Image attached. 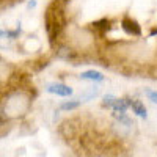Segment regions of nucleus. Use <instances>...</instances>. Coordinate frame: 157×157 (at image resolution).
Wrapping results in <instances>:
<instances>
[{
  "label": "nucleus",
  "mask_w": 157,
  "mask_h": 157,
  "mask_svg": "<svg viewBox=\"0 0 157 157\" xmlns=\"http://www.w3.org/2000/svg\"><path fill=\"white\" fill-rule=\"evenodd\" d=\"M78 105H80V101H72V102H64V104H61L60 109H61V110H74V109H77Z\"/></svg>",
  "instance_id": "nucleus-7"
},
{
  "label": "nucleus",
  "mask_w": 157,
  "mask_h": 157,
  "mask_svg": "<svg viewBox=\"0 0 157 157\" xmlns=\"http://www.w3.org/2000/svg\"><path fill=\"white\" fill-rule=\"evenodd\" d=\"M129 102V107H132V110L140 116V118H146V109H145V105L140 102V101H127Z\"/></svg>",
  "instance_id": "nucleus-5"
},
{
  "label": "nucleus",
  "mask_w": 157,
  "mask_h": 157,
  "mask_svg": "<svg viewBox=\"0 0 157 157\" xmlns=\"http://www.w3.org/2000/svg\"><path fill=\"white\" fill-rule=\"evenodd\" d=\"M104 105L105 107H112L116 113H126L127 107H129V102L124 99H116L113 96H105L104 98Z\"/></svg>",
  "instance_id": "nucleus-2"
},
{
  "label": "nucleus",
  "mask_w": 157,
  "mask_h": 157,
  "mask_svg": "<svg viewBox=\"0 0 157 157\" xmlns=\"http://www.w3.org/2000/svg\"><path fill=\"white\" fill-rule=\"evenodd\" d=\"M146 96L149 98V101H152L154 104H157V91H152V90H146Z\"/></svg>",
  "instance_id": "nucleus-8"
},
{
  "label": "nucleus",
  "mask_w": 157,
  "mask_h": 157,
  "mask_svg": "<svg viewBox=\"0 0 157 157\" xmlns=\"http://www.w3.org/2000/svg\"><path fill=\"white\" fill-rule=\"evenodd\" d=\"M46 90L49 91V93H52V94L63 96V98L72 94V88L68 86V85H63V83H50V85L46 86Z\"/></svg>",
  "instance_id": "nucleus-4"
},
{
  "label": "nucleus",
  "mask_w": 157,
  "mask_h": 157,
  "mask_svg": "<svg viewBox=\"0 0 157 157\" xmlns=\"http://www.w3.org/2000/svg\"><path fill=\"white\" fill-rule=\"evenodd\" d=\"M63 27H64L63 3H61V0H54L46 11V29H47L50 39H54Z\"/></svg>",
  "instance_id": "nucleus-1"
},
{
  "label": "nucleus",
  "mask_w": 157,
  "mask_h": 157,
  "mask_svg": "<svg viewBox=\"0 0 157 157\" xmlns=\"http://www.w3.org/2000/svg\"><path fill=\"white\" fill-rule=\"evenodd\" d=\"M121 25H123V30H124L127 35H132V36H140V35H141L140 25H138L137 21H134L132 17L124 16V19L121 21Z\"/></svg>",
  "instance_id": "nucleus-3"
},
{
  "label": "nucleus",
  "mask_w": 157,
  "mask_h": 157,
  "mask_svg": "<svg viewBox=\"0 0 157 157\" xmlns=\"http://www.w3.org/2000/svg\"><path fill=\"white\" fill-rule=\"evenodd\" d=\"M80 78L83 80H94V82H102L104 80V75L99 71H85L80 74Z\"/></svg>",
  "instance_id": "nucleus-6"
}]
</instances>
